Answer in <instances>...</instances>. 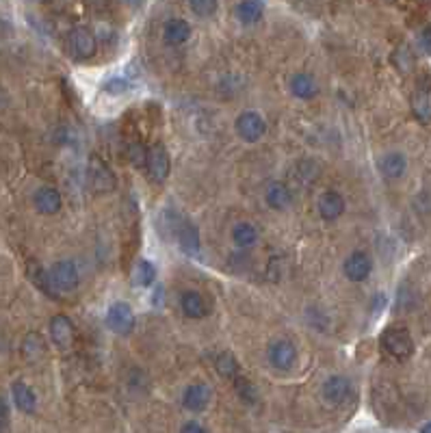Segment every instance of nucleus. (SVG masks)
Returning a JSON list of instances; mask_svg holds the SVG:
<instances>
[{
	"label": "nucleus",
	"instance_id": "obj_24",
	"mask_svg": "<svg viewBox=\"0 0 431 433\" xmlns=\"http://www.w3.org/2000/svg\"><path fill=\"white\" fill-rule=\"evenodd\" d=\"M232 243L239 247V249H249L258 243V227L247 223V221H241L232 227Z\"/></svg>",
	"mask_w": 431,
	"mask_h": 433
},
{
	"label": "nucleus",
	"instance_id": "obj_30",
	"mask_svg": "<svg viewBox=\"0 0 431 433\" xmlns=\"http://www.w3.org/2000/svg\"><path fill=\"white\" fill-rule=\"evenodd\" d=\"M189 7L199 18H208L217 11V3H213V0H193V3H189Z\"/></svg>",
	"mask_w": 431,
	"mask_h": 433
},
{
	"label": "nucleus",
	"instance_id": "obj_15",
	"mask_svg": "<svg viewBox=\"0 0 431 433\" xmlns=\"http://www.w3.org/2000/svg\"><path fill=\"white\" fill-rule=\"evenodd\" d=\"M344 213V197L336 191H325L319 197V215L325 221H336Z\"/></svg>",
	"mask_w": 431,
	"mask_h": 433
},
{
	"label": "nucleus",
	"instance_id": "obj_35",
	"mask_svg": "<svg viewBox=\"0 0 431 433\" xmlns=\"http://www.w3.org/2000/svg\"><path fill=\"white\" fill-rule=\"evenodd\" d=\"M420 433H431V422H427V425L420 429Z\"/></svg>",
	"mask_w": 431,
	"mask_h": 433
},
{
	"label": "nucleus",
	"instance_id": "obj_10",
	"mask_svg": "<svg viewBox=\"0 0 431 433\" xmlns=\"http://www.w3.org/2000/svg\"><path fill=\"white\" fill-rule=\"evenodd\" d=\"M50 338L59 349H70V346L74 344V338H76L74 323L70 321V316H65V314L52 316L50 319Z\"/></svg>",
	"mask_w": 431,
	"mask_h": 433
},
{
	"label": "nucleus",
	"instance_id": "obj_8",
	"mask_svg": "<svg viewBox=\"0 0 431 433\" xmlns=\"http://www.w3.org/2000/svg\"><path fill=\"white\" fill-rule=\"evenodd\" d=\"M323 399L330 403V406H344L351 399V382L342 375H332L330 379H325L323 388H321Z\"/></svg>",
	"mask_w": 431,
	"mask_h": 433
},
{
	"label": "nucleus",
	"instance_id": "obj_14",
	"mask_svg": "<svg viewBox=\"0 0 431 433\" xmlns=\"http://www.w3.org/2000/svg\"><path fill=\"white\" fill-rule=\"evenodd\" d=\"M291 199H293L291 189L282 180L271 182L265 191V201H267V206L273 208V211H286L291 206Z\"/></svg>",
	"mask_w": 431,
	"mask_h": 433
},
{
	"label": "nucleus",
	"instance_id": "obj_32",
	"mask_svg": "<svg viewBox=\"0 0 431 433\" xmlns=\"http://www.w3.org/2000/svg\"><path fill=\"white\" fill-rule=\"evenodd\" d=\"M9 431V406L7 401L0 396V433H7Z\"/></svg>",
	"mask_w": 431,
	"mask_h": 433
},
{
	"label": "nucleus",
	"instance_id": "obj_1",
	"mask_svg": "<svg viewBox=\"0 0 431 433\" xmlns=\"http://www.w3.org/2000/svg\"><path fill=\"white\" fill-rule=\"evenodd\" d=\"M382 346L390 358H394L399 362L412 358V353H414V340L406 327H388L382 334Z\"/></svg>",
	"mask_w": 431,
	"mask_h": 433
},
{
	"label": "nucleus",
	"instance_id": "obj_6",
	"mask_svg": "<svg viewBox=\"0 0 431 433\" xmlns=\"http://www.w3.org/2000/svg\"><path fill=\"white\" fill-rule=\"evenodd\" d=\"M267 360L277 370H291L297 362V349L291 340H275L267 349Z\"/></svg>",
	"mask_w": 431,
	"mask_h": 433
},
{
	"label": "nucleus",
	"instance_id": "obj_9",
	"mask_svg": "<svg viewBox=\"0 0 431 433\" xmlns=\"http://www.w3.org/2000/svg\"><path fill=\"white\" fill-rule=\"evenodd\" d=\"M342 271L349 282H364V280H368V275L373 271V260L366 251H354V253H349L347 260H344Z\"/></svg>",
	"mask_w": 431,
	"mask_h": 433
},
{
	"label": "nucleus",
	"instance_id": "obj_21",
	"mask_svg": "<svg viewBox=\"0 0 431 433\" xmlns=\"http://www.w3.org/2000/svg\"><path fill=\"white\" fill-rule=\"evenodd\" d=\"M235 13H237V20L241 24L249 26V24H256L265 15V5L261 3V0H243V3H239L235 7Z\"/></svg>",
	"mask_w": 431,
	"mask_h": 433
},
{
	"label": "nucleus",
	"instance_id": "obj_18",
	"mask_svg": "<svg viewBox=\"0 0 431 433\" xmlns=\"http://www.w3.org/2000/svg\"><path fill=\"white\" fill-rule=\"evenodd\" d=\"M180 310L189 319H202L208 314V303L197 291H187L180 295Z\"/></svg>",
	"mask_w": 431,
	"mask_h": 433
},
{
	"label": "nucleus",
	"instance_id": "obj_20",
	"mask_svg": "<svg viewBox=\"0 0 431 433\" xmlns=\"http://www.w3.org/2000/svg\"><path fill=\"white\" fill-rule=\"evenodd\" d=\"M11 394H13V401H15V406H18L20 412H24V414H33V412H35V408H37V396H35V392L28 388L24 382H13Z\"/></svg>",
	"mask_w": 431,
	"mask_h": 433
},
{
	"label": "nucleus",
	"instance_id": "obj_25",
	"mask_svg": "<svg viewBox=\"0 0 431 433\" xmlns=\"http://www.w3.org/2000/svg\"><path fill=\"white\" fill-rule=\"evenodd\" d=\"M26 273H28V277H31V282L39 288V291H44L46 295H54V288H52V284H50V275H48V271H46L42 265L28 263Z\"/></svg>",
	"mask_w": 431,
	"mask_h": 433
},
{
	"label": "nucleus",
	"instance_id": "obj_17",
	"mask_svg": "<svg viewBox=\"0 0 431 433\" xmlns=\"http://www.w3.org/2000/svg\"><path fill=\"white\" fill-rule=\"evenodd\" d=\"M291 92H293V96L295 98H299V100H312V98H317V94H319V84H317V80H314V76L312 74H306V72H299V74H295L293 78H291Z\"/></svg>",
	"mask_w": 431,
	"mask_h": 433
},
{
	"label": "nucleus",
	"instance_id": "obj_26",
	"mask_svg": "<svg viewBox=\"0 0 431 433\" xmlns=\"http://www.w3.org/2000/svg\"><path fill=\"white\" fill-rule=\"evenodd\" d=\"M215 366H217V372L223 375V377H227V379L239 377V362L232 353H221L215 362Z\"/></svg>",
	"mask_w": 431,
	"mask_h": 433
},
{
	"label": "nucleus",
	"instance_id": "obj_7",
	"mask_svg": "<svg viewBox=\"0 0 431 433\" xmlns=\"http://www.w3.org/2000/svg\"><path fill=\"white\" fill-rule=\"evenodd\" d=\"M106 325L115 332V334H130L135 327V314L130 310V306L126 301H115L108 312H106Z\"/></svg>",
	"mask_w": 431,
	"mask_h": 433
},
{
	"label": "nucleus",
	"instance_id": "obj_4",
	"mask_svg": "<svg viewBox=\"0 0 431 433\" xmlns=\"http://www.w3.org/2000/svg\"><path fill=\"white\" fill-rule=\"evenodd\" d=\"M146 169H148V178L154 182V184H163L167 178H169V169H171V161H169V152L163 143H156L148 150V163H146Z\"/></svg>",
	"mask_w": 431,
	"mask_h": 433
},
{
	"label": "nucleus",
	"instance_id": "obj_3",
	"mask_svg": "<svg viewBox=\"0 0 431 433\" xmlns=\"http://www.w3.org/2000/svg\"><path fill=\"white\" fill-rule=\"evenodd\" d=\"M48 275H50V284L54 291H61V293L74 291L80 280L74 260H59V263H54Z\"/></svg>",
	"mask_w": 431,
	"mask_h": 433
},
{
	"label": "nucleus",
	"instance_id": "obj_34",
	"mask_svg": "<svg viewBox=\"0 0 431 433\" xmlns=\"http://www.w3.org/2000/svg\"><path fill=\"white\" fill-rule=\"evenodd\" d=\"M180 433H206V429L199 425V422H185V427L180 429Z\"/></svg>",
	"mask_w": 431,
	"mask_h": 433
},
{
	"label": "nucleus",
	"instance_id": "obj_33",
	"mask_svg": "<svg viewBox=\"0 0 431 433\" xmlns=\"http://www.w3.org/2000/svg\"><path fill=\"white\" fill-rule=\"evenodd\" d=\"M418 46H420L427 54H431V26H425L423 31L418 33Z\"/></svg>",
	"mask_w": 431,
	"mask_h": 433
},
{
	"label": "nucleus",
	"instance_id": "obj_11",
	"mask_svg": "<svg viewBox=\"0 0 431 433\" xmlns=\"http://www.w3.org/2000/svg\"><path fill=\"white\" fill-rule=\"evenodd\" d=\"M412 113L423 124L431 122V80L423 78L412 94Z\"/></svg>",
	"mask_w": 431,
	"mask_h": 433
},
{
	"label": "nucleus",
	"instance_id": "obj_12",
	"mask_svg": "<svg viewBox=\"0 0 431 433\" xmlns=\"http://www.w3.org/2000/svg\"><path fill=\"white\" fill-rule=\"evenodd\" d=\"M208 403H211V388L206 384H191L185 388L182 406L189 412H202L208 408Z\"/></svg>",
	"mask_w": 431,
	"mask_h": 433
},
{
	"label": "nucleus",
	"instance_id": "obj_27",
	"mask_svg": "<svg viewBox=\"0 0 431 433\" xmlns=\"http://www.w3.org/2000/svg\"><path fill=\"white\" fill-rule=\"evenodd\" d=\"M154 277H156V269L152 263H148V260H141L139 267H137V282L141 286H152L154 284Z\"/></svg>",
	"mask_w": 431,
	"mask_h": 433
},
{
	"label": "nucleus",
	"instance_id": "obj_16",
	"mask_svg": "<svg viewBox=\"0 0 431 433\" xmlns=\"http://www.w3.org/2000/svg\"><path fill=\"white\" fill-rule=\"evenodd\" d=\"M189 37H191L189 22H185L180 18H171V20L165 22V26H163V39L169 46H182Z\"/></svg>",
	"mask_w": 431,
	"mask_h": 433
},
{
	"label": "nucleus",
	"instance_id": "obj_5",
	"mask_svg": "<svg viewBox=\"0 0 431 433\" xmlns=\"http://www.w3.org/2000/svg\"><path fill=\"white\" fill-rule=\"evenodd\" d=\"M239 137L247 143H254V141H261L267 132V124L263 120L261 113L256 111H243L239 118H237V124H235Z\"/></svg>",
	"mask_w": 431,
	"mask_h": 433
},
{
	"label": "nucleus",
	"instance_id": "obj_31",
	"mask_svg": "<svg viewBox=\"0 0 431 433\" xmlns=\"http://www.w3.org/2000/svg\"><path fill=\"white\" fill-rule=\"evenodd\" d=\"M102 89H104L106 94H111V96H120V94H126V92H128V82H126L124 78H111V80L104 82Z\"/></svg>",
	"mask_w": 431,
	"mask_h": 433
},
{
	"label": "nucleus",
	"instance_id": "obj_28",
	"mask_svg": "<svg viewBox=\"0 0 431 433\" xmlns=\"http://www.w3.org/2000/svg\"><path fill=\"white\" fill-rule=\"evenodd\" d=\"M128 161L135 167H146V163H148V148L141 146V143H130V146H128Z\"/></svg>",
	"mask_w": 431,
	"mask_h": 433
},
{
	"label": "nucleus",
	"instance_id": "obj_19",
	"mask_svg": "<svg viewBox=\"0 0 431 433\" xmlns=\"http://www.w3.org/2000/svg\"><path fill=\"white\" fill-rule=\"evenodd\" d=\"M406 169H408V161L401 152H388L380 161V171L388 180H399L406 173Z\"/></svg>",
	"mask_w": 431,
	"mask_h": 433
},
{
	"label": "nucleus",
	"instance_id": "obj_29",
	"mask_svg": "<svg viewBox=\"0 0 431 433\" xmlns=\"http://www.w3.org/2000/svg\"><path fill=\"white\" fill-rule=\"evenodd\" d=\"M235 388H237V392H239V396L245 401V403H256V388L245 379V377H235Z\"/></svg>",
	"mask_w": 431,
	"mask_h": 433
},
{
	"label": "nucleus",
	"instance_id": "obj_13",
	"mask_svg": "<svg viewBox=\"0 0 431 433\" xmlns=\"http://www.w3.org/2000/svg\"><path fill=\"white\" fill-rule=\"evenodd\" d=\"M33 204L42 215H56L61 211V193L54 187H42L33 195Z\"/></svg>",
	"mask_w": 431,
	"mask_h": 433
},
{
	"label": "nucleus",
	"instance_id": "obj_22",
	"mask_svg": "<svg viewBox=\"0 0 431 433\" xmlns=\"http://www.w3.org/2000/svg\"><path fill=\"white\" fill-rule=\"evenodd\" d=\"M89 182H92V187L96 191H102V193L115 189V176L111 173V169L104 167L102 163H92V167H89Z\"/></svg>",
	"mask_w": 431,
	"mask_h": 433
},
{
	"label": "nucleus",
	"instance_id": "obj_2",
	"mask_svg": "<svg viewBox=\"0 0 431 433\" xmlns=\"http://www.w3.org/2000/svg\"><path fill=\"white\" fill-rule=\"evenodd\" d=\"M96 46H98L96 35L87 26H74L68 35V48H70L74 59H78V61H85V59H89V56H94Z\"/></svg>",
	"mask_w": 431,
	"mask_h": 433
},
{
	"label": "nucleus",
	"instance_id": "obj_23",
	"mask_svg": "<svg viewBox=\"0 0 431 433\" xmlns=\"http://www.w3.org/2000/svg\"><path fill=\"white\" fill-rule=\"evenodd\" d=\"M176 237H178V243L185 251H189V253L199 251V232H197V227L193 223L180 221L178 227H176Z\"/></svg>",
	"mask_w": 431,
	"mask_h": 433
}]
</instances>
